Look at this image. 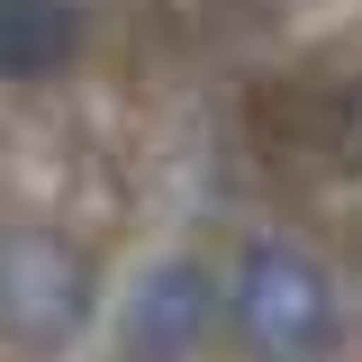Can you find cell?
I'll list each match as a JSON object with an SVG mask.
<instances>
[{"label": "cell", "instance_id": "obj_1", "mask_svg": "<svg viewBox=\"0 0 362 362\" xmlns=\"http://www.w3.org/2000/svg\"><path fill=\"white\" fill-rule=\"evenodd\" d=\"M235 335L254 344V362H326L344 344V299L308 245L254 235L235 254Z\"/></svg>", "mask_w": 362, "mask_h": 362}, {"label": "cell", "instance_id": "obj_2", "mask_svg": "<svg viewBox=\"0 0 362 362\" xmlns=\"http://www.w3.org/2000/svg\"><path fill=\"white\" fill-rule=\"evenodd\" d=\"M90 299H100V281H90L82 245H64L45 226H9L0 235V335L9 344H28V354L73 344Z\"/></svg>", "mask_w": 362, "mask_h": 362}, {"label": "cell", "instance_id": "obj_3", "mask_svg": "<svg viewBox=\"0 0 362 362\" xmlns=\"http://www.w3.org/2000/svg\"><path fill=\"white\" fill-rule=\"evenodd\" d=\"M209 272L199 263H154L127 299V335H136V362H181L199 335H209Z\"/></svg>", "mask_w": 362, "mask_h": 362}, {"label": "cell", "instance_id": "obj_4", "mask_svg": "<svg viewBox=\"0 0 362 362\" xmlns=\"http://www.w3.org/2000/svg\"><path fill=\"white\" fill-rule=\"evenodd\" d=\"M82 0H0V82H45L82 54Z\"/></svg>", "mask_w": 362, "mask_h": 362}, {"label": "cell", "instance_id": "obj_5", "mask_svg": "<svg viewBox=\"0 0 362 362\" xmlns=\"http://www.w3.org/2000/svg\"><path fill=\"white\" fill-rule=\"evenodd\" d=\"M326 154L344 163V173H362V82L335 90V127H326Z\"/></svg>", "mask_w": 362, "mask_h": 362}]
</instances>
